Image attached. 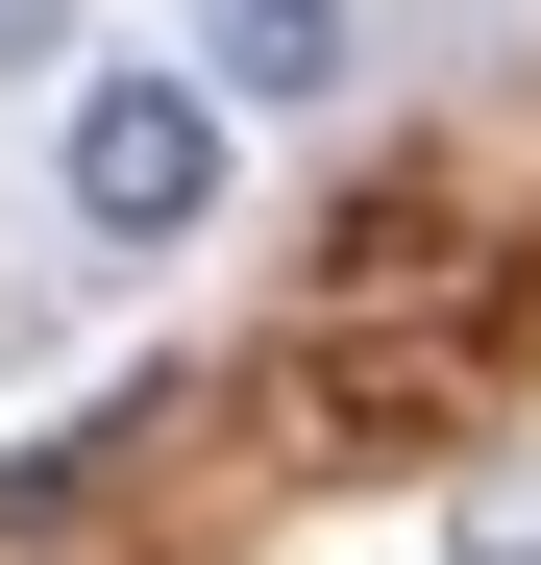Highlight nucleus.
I'll return each instance as SVG.
<instances>
[{
  "label": "nucleus",
  "instance_id": "f257e3e1",
  "mask_svg": "<svg viewBox=\"0 0 541 565\" xmlns=\"http://www.w3.org/2000/svg\"><path fill=\"white\" fill-rule=\"evenodd\" d=\"M222 74H74V124H50V172H74V246H198L222 222Z\"/></svg>",
  "mask_w": 541,
  "mask_h": 565
},
{
  "label": "nucleus",
  "instance_id": "f03ea898",
  "mask_svg": "<svg viewBox=\"0 0 541 565\" xmlns=\"http://www.w3.org/2000/svg\"><path fill=\"white\" fill-rule=\"evenodd\" d=\"M198 74L222 99H344V0H198Z\"/></svg>",
  "mask_w": 541,
  "mask_h": 565
},
{
  "label": "nucleus",
  "instance_id": "7ed1b4c3",
  "mask_svg": "<svg viewBox=\"0 0 541 565\" xmlns=\"http://www.w3.org/2000/svg\"><path fill=\"white\" fill-rule=\"evenodd\" d=\"M50 50H74V0H0V74H50Z\"/></svg>",
  "mask_w": 541,
  "mask_h": 565
}]
</instances>
